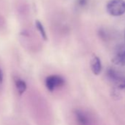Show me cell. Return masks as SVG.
Masks as SVG:
<instances>
[{
    "label": "cell",
    "instance_id": "9c48e42d",
    "mask_svg": "<svg viewBox=\"0 0 125 125\" xmlns=\"http://www.w3.org/2000/svg\"><path fill=\"white\" fill-rule=\"evenodd\" d=\"M2 82H3V73H2V69H0V85H2Z\"/></svg>",
    "mask_w": 125,
    "mask_h": 125
},
{
    "label": "cell",
    "instance_id": "3957f363",
    "mask_svg": "<svg viewBox=\"0 0 125 125\" xmlns=\"http://www.w3.org/2000/svg\"><path fill=\"white\" fill-rule=\"evenodd\" d=\"M65 84V80L60 75H51L46 77L45 85L49 91H53L57 88L61 87Z\"/></svg>",
    "mask_w": 125,
    "mask_h": 125
},
{
    "label": "cell",
    "instance_id": "5b68a950",
    "mask_svg": "<svg viewBox=\"0 0 125 125\" xmlns=\"http://www.w3.org/2000/svg\"><path fill=\"white\" fill-rule=\"evenodd\" d=\"M112 62L116 66H125V48L118 49L112 58Z\"/></svg>",
    "mask_w": 125,
    "mask_h": 125
},
{
    "label": "cell",
    "instance_id": "ba28073f",
    "mask_svg": "<svg viewBox=\"0 0 125 125\" xmlns=\"http://www.w3.org/2000/svg\"><path fill=\"white\" fill-rule=\"evenodd\" d=\"M35 26H36L38 30L39 31V32H40L41 37H42L45 41H46V40H47V36H46V33L45 29H44V27H43L42 23H41L40 21L37 20V21H35Z\"/></svg>",
    "mask_w": 125,
    "mask_h": 125
},
{
    "label": "cell",
    "instance_id": "6da1fadb",
    "mask_svg": "<svg viewBox=\"0 0 125 125\" xmlns=\"http://www.w3.org/2000/svg\"><path fill=\"white\" fill-rule=\"evenodd\" d=\"M106 9L107 13L113 16H120L125 13V1L124 0H110Z\"/></svg>",
    "mask_w": 125,
    "mask_h": 125
},
{
    "label": "cell",
    "instance_id": "52a82bcc",
    "mask_svg": "<svg viewBox=\"0 0 125 125\" xmlns=\"http://www.w3.org/2000/svg\"><path fill=\"white\" fill-rule=\"evenodd\" d=\"M15 85H16V89H17L19 94H22L26 91V90H27V84L23 80H21L20 78H17L15 80Z\"/></svg>",
    "mask_w": 125,
    "mask_h": 125
},
{
    "label": "cell",
    "instance_id": "7a4b0ae2",
    "mask_svg": "<svg viewBox=\"0 0 125 125\" xmlns=\"http://www.w3.org/2000/svg\"><path fill=\"white\" fill-rule=\"evenodd\" d=\"M107 76L108 79L115 83L118 88H124V81L125 78L118 71L115 70L113 68H109L107 71Z\"/></svg>",
    "mask_w": 125,
    "mask_h": 125
},
{
    "label": "cell",
    "instance_id": "30bf717a",
    "mask_svg": "<svg viewBox=\"0 0 125 125\" xmlns=\"http://www.w3.org/2000/svg\"><path fill=\"white\" fill-rule=\"evenodd\" d=\"M124 88H125V81H124Z\"/></svg>",
    "mask_w": 125,
    "mask_h": 125
},
{
    "label": "cell",
    "instance_id": "277c9868",
    "mask_svg": "<svg viewBox=\"0 0 125 125\" xmlns=\"http://www.w3.org/2000/svg\"><path fill=\"white\" fill-rule=\"evenodd\" d=\"M77 125H91L92 121L89 115L84 110H76L74 112Z\"/></svg>",
    "mask_w": 125,
    "mask_h": 125
},
{
    "label": "cell",
    "instance_id": "8992f818",
    "mask_svg": "<svg viewBox=\"0 0 125 125\" xmlns=\"http://www.w3.org/2000/svg\"><path fill=\"white\" fill-rule=\"evenodd\" d=\"M91 69L95 75H99L102 72V62L99 57L94 55L91 60Z\"/></svg>",
    "mask_w": 125,
    "mask_h": 125
}]
</instances>
